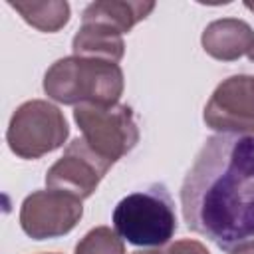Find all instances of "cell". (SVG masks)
<instances>
[{
    "mask_svg": "<svg viewBox=\"0 0 254 254\" xmlns=\"http://www.w3.org/2000/svg\"><path fill=\"white\" fill-rule=\"evenodd\" d=\"M30 26L40 32H58L69 20V4L62 0L48 2H8Z\"/></svg>",
    "mask_w": 254,
    "mask_h": 254,
    "instance_id": "7c38bea8",
    "label": "cell"
},
{
    "mask_svg": "<svg viewBox=\"0 0 254 254\" xmlns=\"http://www.w3.org/2000/svg\"><path fill=\"white\" fill-rule=\"evenodd\" d=\"M230 254H254V240L244 242V244H238L236 248L230 250Z\"/></svg>",
    "mask_w": 254,
    "mask_h": 254,
    "instance_id": "9a60e30c",
    "label": "cell"
},
{
    "mask_svg": "<svg viewBox=\"0 0 254 254\" xmlns=\"http://www.w3.org/2000/svg\"><path fill=\"white\" fill-rule=\"evenodd\" d=\"M181 208L187 226L220 250L254 240V135L208 137L181 185Z\"/></svg>",
    "mask_w": 254,
    "mask_h": 254,
    "instance_id": "6da1fadb",
    "label": "cell"
},
{
    "mask_svg": "<svg viewBox=\"0 0 254 254\" xmlns=\"http://www.w3.org/2000/svg\"><path fill=\"white\" fill-rule=\"evenodd\" d=\"M248 58H250V62H254V48L250 50V54H248Z\"/></svg>",
    "mask_w": 254,
    "mask_h": 254,
    "instance_id": "e0dca14e",
    "label": "cell"
},
{
    "mask_svg": "<svg viewBox=\"0 0 254 254\" xmlns=\"http://www.w3.org/2000/svg\"><path fill=\"white\" fill-rule=\"evenodd\" d=\"M115 232L133 246L159 248L177 232L175 202L163 183L123 196L113 210Z\"/></svg>",
    "mask_w": 254,
    "mask_h": 254,
    "instance_id": "3957f363",
    "label": "cell"
},
{
    "mask_svg": "<svg viewBox=\"0 0 254 254\" xmlns=\"http://www.w3.org/2000/svg\"><path fill=\"white\" fill-rule=\"evenodd\" d=\"M111 165L113 163L95 153L83 141V137H77L65 147L64 155L48 169L46 185L48 189H58L83 200L95 192L97 185L107 175Z\"/></svg>",
    "mask_w": 254,
    "mask_h": 254,
    "instance_id": "52a82bcc",
    "label": "cell"
},
{
    "mask_svg": "<svg viewBox=\"0 0 254 254\" xmlns=\"http://www.w3.org/2000/svg\"><path fill=\"white\" fill-rule=\"evenodd\" d=\"M155 10V2H117L101 0L91 2L81 16V22H99L119 34H127L137 22L145 20Z\"/></svg>",
    "mask_w": 254,
    "mask_h": 254,
    "instance_id": "8fae6325",
    "label": "cell"
},
{
    "mask_svg": "<svg viewBox=\"0 0 254 254\" xmlns=\"http://www.w3.org/2000/svg\"><path fill=\"white\" fill-rule=\"evenodd\" d=\"M69 135L64 113L44 99L22 103L10 119L6 141L14 155L22 159H40L60 149Z\"/></svg>",
    "mask_w": 254,
    "mask_h": 254,
    "instance_id": "277c9868",
    "label": "cell"
},
{
    "mask_svg": "<svg viewBox=\"0 0 254 254\" xmlns=\"http://www.w3.org/2000/svg\"><path fill=\"white\" fill-rule=\"evenodd\" d=\"M75 254H125V244L109 226H97L77 242Z\"/></svg>",
    "mask_w": 254,
    "mask_h": 254,
    "instance_id": "4fadbf2b",
    "label": "cell"
},
{
    "mask_svg": "<svg viewBox=\"0 0 254 254\" xmlns=\"http://www.w3.org/2000/svg\"><path fill=\"white\" fill-rule=\"evenodd\" d=\"M81 216V198L58 189H46L34 190L24 198L20 226L30 238L46 240L71 232Z\"/></svg>",
    "mask_w": 254,
    "mask_h": 254,
    "instance_id": "8992f818",
    "label": "cell"
},
{
    "mask_svg": "<svg viewBox=\"0 0 254 254\" xmlns=\"http://www.w3.org/2000/svg\"><path fill=\"white\" fill-rule=\"evenodd\" d=\"M131 254H210V252L206 250V246L202 242L185 238V240H177V242H171V244H165V246H159V248L137 250V252H131Z\"/></svg>",
    "mask_w": 254,
    "mask_h": 254,
    "instance_id": "5bb4252c",
    "label": "cell"
},
{
    "mask_svg": "<svg viewBox=\"0 0 254 254\" xmlns=\"http://www.w3.org/2000/svg\"><path fill=\"white\" fill-rule=\"evenodd\" d=\"M73 119L83 133V141L109 163L119 161L139 143V127L129 105L79 103Z\"/></svg>",
    "mask_w": 254,
    "mask_h": 254,
    "instance_id": "5b68a950",
    "label": "cell"
},
{
    "mask_svg": "<svg viewBox=\"0 0 254 254\" xmlns=\"http://www.w3.org/2000/svg\"><path fill=\"white\" fill-rule=\"evenodd\" d=\"M44 254H58V252H44Z\"/></svg>",
    "mask_w": 254,
    "mask_h": 254,
    "instance_id": "ac0fdd59",
    "label": "cell"
},
{
    "mask_svg": "<svg viewBox=\"0 0 254 254\" xmlns=\"http://www.w3.org/2000/svg\"><path fill=\"white\" fill-rule=\"evenodd\" d=\"M73 56L99 58L107 62H119L125 54L123 38L117 30L99 22H81L71 42Z\"/></svg>",
    "mask_w": 254,
    "mask_h": 254,
    "instance_id": "30bf717a",
    "label": "cell"
},
{
    "mask_svg": "<svg viewBox=\"0 0 254 254\" xmlns=\"http://www.w3.org/2000/svg\"><path fill=\"white\" fill-rule=\"evenodd\" d=\"M123 85L119 64L99 58H62L44 75L46 95L64 105H115Z\"/></svg>",
    "mask_w": 254,
    "mask_h": 254,
    "instance_id": "7a4b0ae2",
    "label": "cell"
},
{
    "mask_svg": "<svg viewBox=\"0 0 254 254\" xmlns=\"http://www.w3.org/2000/svg\"><path fill=\"white\" fill-rule=\"evenodd\" d=\"M202 48L208 56L222 62H234L254 48V30L238 18L210 22L202 32Z\"/></svg>",
    "mask_w": 254,
    "mask_h": 254,
    "instance_id": "9c48e42d",
    "label": "cell"
},
{
    "mask_svg": "<svg viewBox=\"0 0 254 254\" xmlns=\"http://www.w3.org/2000/svg\"><path fill=\"white\" fill-rule=\"evenodd\" d=\"M244 6H246L248 10H252V12H254V2H244Z\"/></svg>",
    "mask_w": 254,
    "mask_h": 254,
    "instance_id": "2e32d148",
    "label": "cell"
},
{
    "mask_svg": "<svg viewBox=\"0 0 254 254\" xmlns=\"http://www.w3.org/2000/svg\"><path fill=\"white\" fill-rule=\"evenodd\" d=\"M202 117L218 133L254 135V75H232L218 83Z\"/></svg>",
    "mask_w": 254,
    "mask_h": 254,
    "instance_id": "ba28073f",
    "label": "cell"
}]
</instances>
